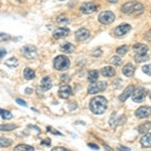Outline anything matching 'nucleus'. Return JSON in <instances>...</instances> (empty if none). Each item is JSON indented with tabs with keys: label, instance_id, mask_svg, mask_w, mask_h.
I'll list each match as a JSON object with an SVG mask.
<instances>
[{
	"label": "nucleus",
	"instance_id": "obj_1",
	"mask_svg": "<svg viewBox=\"0 0 151 151\" xmlns=\"http://www.w3.org/2000/svg\"><path fill=\"white\" fill-rule=\"evenodd\" d=\"M108 106V101L103 96H97L90 102V110L96 115H101L105 113Z\"/></svg>",
	"mask_w": 151,
	"mask_h": 151
},
{
	"label": "nucleus",
	"instance_id": "obj_2",
	"mask_svg": "<svg viewBox=\"0 0 151 151\" xmlns=\"http://www.w3.org/2000/svg\"><path fill=\"white\" fill-rule=\"evenodd\" d=\"M121 11L125 14H132V15H139V14L143 13L144 11V6L139 2L136 1H130L126 2L121 7Z\"/></svg>",
	"mask_w": 151,
	"mask_h": 151
},
{
	"label": "nucleus",
	"instance_id": "obj_3",
	"mask_svg": "<svg viewBox=\"0 0 151 151\" xmlns=\"http://www.w3.org/2000/svg\"><path fill=\"white\" fill-rule=\"evenodd\" d=\"M70 62L69 58L65 57V55H58L57 58L53 60V67L55 70H60V72H64L70 68Z\"/></svg>",
	"mask_w": 151,
	"mask_h": 151
},
{
	"label": "nucleus",
	"instance_id": "obj_4",
	"mask_svg": "<svg viewBox=\"0 0 151 151\" xmlns=\"http://www.w3.org/2000/svg\"><path fill=\"white\" fill-rule=\"evenodd\" d=\"M21 53L24 58H28V60H35L37 57L38 52H37V48H36L35 45H25L21 48Z\"/></svg>",
	"mask_w": 151,
	"mask_h": 151
},
{
	"label": "nucleus",
	"instance_id": "obj_5",
	"mask_svg": "<svg viewBox=\"0 0 151 151\" xmlns=\"http://www.w3.org/2000/svg\"><path fill=\"white\" fill-rule=\"evenodd\" d=\"M107 89V83L106 82H95L92 83L88 87V93L89 94H98L100 92H103Z\"/></svg>",
	"mask_w": 151,
	"mask_h": 151
},
{
	"label": "nucleus",
	"instance_id": "obj_6",
	"mask_svg": "<svg viewBox=\"0 0 151 151\" xmlns=\"http://www.w3.org/2000/svg\"><path fill=\"white\" fill-rule=\"evenodd\" d=\"M98 19L102 24L108 25V24H111L114 20H115V14H114L112 11H109V10L103 11L99 14Z\"/></svg>",
	"mask_w": 151,
	"mask_h": 151
},
{
	"label": "nucleus",
	"instance_id": "obj_7",
	"mask_svg": "<svg viewBox=\"0 0 151 151\" xmlns=\"http://www.w3.org/2000/svg\"><path fill=\"white\" fill-rule=\"evenodd\" d=\"M147 93H148V91L145 88H143V87L137 88V89L134 90V92H133V97H132L133 101L136 102V103H141L142 101H144L145 97L147 96Z\"/></svg>",
	"mask_w": 151,
	"mask_h": 151
},
{
	"label": "nucleus",
	"instance_id": "obj_8",
	"mask_svg": "<svg viewBox=\"0 0 151 151\" xmlns=\"http://www.w3.org/2000/svg\"><path fill=\"white\" fill-rule=\"evenodd\" d=\"M58 97L62 99H68L72 96L73 94V90L69 85H63L62 87L58 89Z\"/></svg>",
	"mask_w": 151,
	"mask_h": 151
},
{
	"label": "nucleus",
	"instance_id": "obj_9",
	"mask_svg": "<svg viewBox=\"0 0 151 151\" xmlns=\"http://www.w3.org/2000/svg\"><path fill=\"white\" fill-rule=\"evenodd\" d=\"M135 116L137 118H148L151 116V107L144 106V107H140L138 108L135 112Z\"/></svg>",
	"mask_w": 151,
	"mask_h": 151
},
{
	"label": "nucleus",
	"instance_id": "obj_10",
	"mask_svg": "<svg viewBox=\"0 0 151 151\" xmlns=\"http://www.w3.org/2000/svg\"><path fill=\"white\" fill-rule=\"evenodd\" d=\"M75 35H76V40H77L84 41V40H86L90 37V31L88 30L87 28L82 27V28L78 29V30L76 31Z\"/></svg>",
	"mask_w": 151,
	"mask_h": 151
},
{
	"label": "nucleus",
	"instance_id": "obj_11",
	"mask_svg": "<svg viewBox=\"0 0 151 151\" xmlns=\"http://www.w3.org/2000/svg\"><path fill=\"white\" fill-rule=\"evenodd\" d=\"M96 9H97V6L95 3H93V2H86V3H84L81 6L80 10L84 14H91V13H93L94 11H96Z\"/></svg>",
	"mask_w": 151,
	"mask_h": 151
},
{
	"label": "nucleus",
	"instance_id": "obj_12",
	"mask_svg": "<svg viewBox=\"0 0 151 151\" xmlns=\"http://www.w3.org/2000/svg\"><path fill=\"white\" fill-rule=\"evenodd\" d=\"M130 29H131L130 24L123 23V24H121V25L117 26V27L115 28V30H114V33H115L117 36H123V35H125L127 32H129Z\"/></svg>",
	"mask_w": 151,
	"mask_h": 151
},
{
	"label": "nucleus",
	"instance_id": "obj_13",
	"mask_svg": "<svg viewBox=\"0 0 151 151\" xmlns=\"http://www.w3.org/2000/svg\"><path fill=\"white\" fill-rule=\"evenodd\" d=\"M70 33V29L68 27H58L57 29H55L52 33V36L57 40H60V38H64L67 35H69Z\"/></svg>",
	"mask_w": 151,
	"mask_h": 151
},
{
	"label": "nucleus",
	"instance_id": "obj_14",
	"mask_svg": "<svg viewBox=\"0 0 151 151\" xmlns=\"http://www.w3.org/2000/svg\"><path fill=\"white\" fill-rule=\"evenodd\" d=\"M134 90H135V87L133 86V85H130V86H128L126 88L125 90H124V92L122 94L119 96V100H120L121 102H125L126 100H127L129 97L131 96V94L134 92Z\"/></svg>",
	"mask_w": 151,
	"mask_h": 151
},
{
	"label": "nucleus",
	"instance_id": "obj_15",
	"mask_svg": "<svg viewBox=\"0 0 151 151\" xmlns=\"http://www.w3.org/2000/svg\"><path fill=\"white\" fill-rule=\"evenodd\" d=\"M133 50L136 52V55H146L148 52V47L143 43H135L132 47Z\"/></svg>",
	"mask_w": 151,
	"mask_h": 151
},
{
	"label": "nucleus",
	"instance_id": "obj_16",
	"mask_svg": "<svg viewBox=\"0 0 151 151\" xmlns=\"http://www.w3.org/2000/svg\"><path fill=\"white\" fill-rule=\"evenodd\" d=\"M52 87V80H50V77L42 78V80H41V82H40V89L42 90V91L47 92Z\"/></svg>",
	"mask_w": 151,
	"mask_h": 151
},
{
	"label": "nucleus",
	"instance_id": "obj_17",
	"mask_svg": "<svg viewBox=\"0 0 151 151\" xmlns=\"http://www.w3.org/2000/svg\"><path fill=\"white\" fill-rule=\"evenodd\" d=\"M101 73H102V75L104 76V77H106V78H111V77H114L116 74V70L114 68H112L110 67V65H107V67H105L102 69L101 70Z\"/></svg>",
	"mask_w": 151,
	"mask_h": 151
},
{
	"label": "nucleus",
	"instance_id": "obj_18",
	"mask_svg": "<svg viewBox=\"0 0 151 151\" xmlns=\"http://www.w3.org/2000/svg\"><path fill=\"white\" fill-rule=\"evenodd\" d=\"M134 72H135V68H134V65L132 64H127L122 69V73L128 78L133 77Z\"/></svg>",
	"mask_w": 151,
	"mask_h": 151
},
{
	"label": "nucleus",
	"instance_id": "obj_19",
	"mask_svg": "<svg viewBox=\"0 0 151 151\" xmlns=\"http://www.w3.org/2000/svg\"><path fill=\"white\" fill-rule=\"evenodd\" d=\"M126 120V117L125 115H122L120 116V118H117L115 115L112 116V118L110 119V124H112L113 126H118V125H121L125 122Z\"/></svg>",
	"mask_w": 151,
	"mask_h": 151
},
{
	"label": "nucleus",
	"instance_id": "obj_20",
	"mask_svg": "<svg viewBox=\"0 0 151 151\" xmlns=\"http://www.w3.org/2000/svg\"><path fill=\"white\" fill-rule=\"evenodd\" d=\"M140 142L143 147L149 148L151 147V133H147L140 139Z\"/></svg>",
	"mask_w": 151,
	"mask_h": 151
},
{
	"label": "nucleus",
	"instance_id": "obj_21",
	"mask_svg": "<svg viewBox=\"0 0 151 151\" xmlns=\"http://www.w3.org/2000/svg\"><path fill=\"white\" fill-rule=\"evenodd\" d=\"M60 50L65 53H72V52H74V50H75V45L70 42H65L64 45H60Z\"/></svg>",
	"mask_w": 151,
	"mask_h": 151
},
{
	"label": "nucleus",
	"instance_id": "obj_22",
	"mask_svg": "<svg viewBox=\"0 0 151 151\" xmlns=\"http://www.w3.org/2000/svg\"><path fill=\"white\" fill-rule=\"evenodd\" d=\"M149 130H151V122H145L141 124L139 127H138V131H139L140 134H145Z\"/></svg>",
	"mask_w": 151,
	"mask_h": 151
},
{
	"label": "nucleus",
	"instance_id": "obj_23",
	"mask_svg": "<svg viewBox=\"0 0 151 151\" xmlns=\"http://www.w3.org/2000/svg\"><path fill=\"white\" fill-rule=\"evenodd\" d=\"M23 76L26 80H33L35 78V73L33 70L29 69V68H26L23 70Z\"/></svg>",
	"mask_w": 151,
	"mask_h": 151
},
{
	"label": "nucleus",
	"instance_id": "obj_24",
	"mask_svg": "<svg viewBox=\"0 0 151 151\" xmlns=\"http://www.w3.org/2000/svg\"><path fill=\"white\" fill-rule=\"evenodd\" d=\"M99 78V73L98 70H90L88 74V81L90 83H95Z\"/></svg>",
	"mask_w": 151,
	"mask_h": 151
},
{
	"label": "nucleus",
	"instance_id": "obj_25",
	"mask_svg": "<svg viewBox=\"0 0 151 151\" xmlns=\"http://www.w3.org/2000/svg\"><path fill=\"white\" fill-rule=\"evenodd\" d=\"M14 151H35V148L26 144H19L14 148Z\"/></svg>",
	"mask_w": 151,
	"mask_h": 151
},
{
	"label": "nucleus",
	"instance_id": "obj_26",
	"mask_svg": "<svg viewBox=\"0 0 151 151\" xmlns=\"http://www.w3.org/2000/svg\"><path fill=\"white\" fill-rule=\"evenodd\" d=\"M0 116L2 117V119L4 120H10L12 119V113L10 111H7V110H3V109L0 108Z\"/></svg>",
	"mask_w": 151,
	"mask_h": 151
},
{
	"label": "nucleus",
	"instance_id": "obj_27",
	"mask_svg": "<svg viewBox=\"0 0 151 151\" xmlns=\"http://www.w3.org/2000/svg\"><path fill=\"white\" fill-rule=\"evenodd\" d=\"M16 128H17V125H14V124H3V125H0V131H11Z\"/></svg>",
	"mask_w": 151,
	"mask_h": 151
},
{
	"label": "nucleus",
	"instance_id": "obj_28",
	"mask_svg": "<svg viewBox=\"0 0 151 151\" xmlns=\"http://www.w3.org/2000/svg\"><path fill=\"white\" fill-rule=\"evenodd\" d=\"M5 65L9 68H15L18 65V60H17V58H11L6 60Z\"/></svg>",
	"mask_w": 151,
	"mask_h": 151
},
{
	"label": "nucleus",
	"instance_id": "obj_29",
	"mask_svg": "<svg viewBox=\"0 0 151 151\" xmlns=\"http://www.w3.org/2000/svg\"><path fill=\"white\" fill-rule=\"evenodd\" d=\"M12 144V140L5 137H0V147H8Z\"/></svg>",
	"mask_w": 151,
	"mask_h": 151
},
{
	"label": "nucleus",
	"instance_id": "obj_30",
	"mask_svg": "<svg viewBox=\"0 0 151 151\" xmlns=\"http://www.w3.org/2000/svg\"><path fill=\"white\" fill-rule=\"evenodd\" d=\"M136 63H142V62H146V60H149V57L147 55H135V58H134Z\"/></svg>",
	"mask_w": 151,
	"mask_h": 151
},
{
	"label": "nucleus",
	"instance_id": "obj_31",
	"mask_svg": "<svg viewBox=\"0 0 151 151\" xmlns=\"http://www.w3.org/2000/svg\"><path fill=\"white\" fill-rule=\"evenodd\" d=\"M57 21L58 24H62V25H65V24L70 23V19L67 17L65 15H60L57 18Z\"/></svg>",
	"mask_w": 151,
	"mask_h": 151
},
{
	"label": "nucleus",
	"instance_id": "obj_32",
	"mask_svg": "<svg viewBox=\"0 0 151 151\" xmlns=\"http://www.w3.org/2000/svg\"><path fill=\"white\" fill-rule=\"evenodd\" d=\"M128 50H129L128 45H122V47H119L118 48H117L116 52L118 53V55H124L126 52H128Z\"/></svg>",
	"mask_w": 151,
	"mask_h": 151
},
{
	"label": "nucleus",
	"instance_id": "obj_33",
	"mask_svg": "<svg viewBox=\"0 0 151 151\" xmlns=\"http://www.w3.org/2000/svg\"><path fill=\"white\" fill-rule=\"evenodd\" d=\"M110 62L113 65H122V60H121L119 57H112Z\"/></svg>",
	"mask_w": 151,
	"mask_h": 151
},
{
	"label": "nucleus",
	"instance_id": "obj_34",
	"mask_svg": "<svg viewBox=\"0 0 151 151\" xmlns=\"http://www.w3.org/2000/svg\"><path fill=\"white\" fill-rule=\"evenodd\" d=\"M142 70H143V73H144V74L150 76V77H151V65H144V67L142 68Z\"/></svg>",
	"mask_w": 151,
	"mask_h": 151
},
{
	"label": "nucleus",
	"instance_id": "obj_35",
	"mask_svg": "<svg viewBox=\"0 0 151 151\" xmlns=\"http://www.w3.org/2000/svg\"><path fill=\"white\" fill-rule=\"evenodd\" d=\"M10 37L11 36L9 35H7V33H3V32L0 33V41H6V40H10Z\"/></svg>",
	"mask_w": 151,
	"mask_h": 151
},
{
	"label": "nucleus",
	"instance_id": "obj_36",
	"mask_svg": "<svg viewBox=\"0 0 151 151\" xmlns=\"http://www.w3.org/2000/svg\"><path fill=\"white\" fill-rule=\"evenodd\" d=\"M47 131H50V133H52V134H55V135H60V136H62V135H63L62 133H60L58 130L53 129L52 127H50V126H48V127H47Z\"/></svg>",
	"mask_w": 151,
	"mask_h": 151
},
{
	"label": "nucleus",
	"instance_id": "obj_37",
	"mask_svg": "<svg viewBox=\"0 0 151 151\" xmlns=\"http://www.w3.org/2000/svg\"><path fill=\"white\" fill-rule=\"evenodd\" d=\"M52 151H70V150L65 147H55V148H52Z\"/></svg>",
	"mask_w": 151,
	"mask_h": 151
},
{
	"label": "nucleus",
	"instance_id": "obj_38",
	"mask_svg": "<svg viewBox=\"0 0 151 151\" xmlns=\"http://www.w3.org/2000/svg\"><path fill=\"white\" fill-rule=\"evenodd\" d=\"M50 144H52V141H50V138H47V139H45V140L41 141V145H47V146H50Z\"/></svg>",
	"mask_w": 151,
	"mask_h": 151
},
{
	"label": "nucleus",
	"instance_id": "obj_39",
	"mask_svg": "<svg viewBox=\"0 0 151 151\" xmlns=\"http://www.w3.org/2000/svg\"><path fill=\"white\" fill-rule=\"evenodd\" d=\"M16 103L17 104H19V105H21V106H27V104H26V102L25 101H23L22 99H19V98H17L16 99Z\"/></svg>",
	"mask_w": 151,
	"mask_h": 151
},
{
	"label": "nucleus",
	"instance_id": "obj_40",
	"mask_svg": "<svg viewBox=\"0 0 151 151\" xmlns=\"http://www.w3.org/2000/svg\"><path fill=\"white\" fill-rule=\"evenodd\" d=\"M101 55H102V52H101V50H100V48H97V50H94V52H93V57H96V58L100 57Z\"/></svg>",
	"mask_w": 151,
	"mask_h": 151
},
{
	"label": "nucleus",
	"instance_id": "obj_41",
	"mask_svg": "<svg viewBox=\"0 0 151 151\" xmlns=\"http://www.w3.org/2000/svg\"><path fill=\"white\" fill-rule=\"evenodd\" d=\"M145 40H148V41H151V29H149V30L147 31V32L145 33Z\"/></svg>",
	"mask_w": 151,
	"mask_h": 151
},
{
	"label": "nucleus",
	"instance_id": "obj_42",
	"mask_svg": "<svg viewBox=\"0 0 151 151\" xmlns=\"http://www.w3.org/2000/svg\"><path fill=\"white\" fill-rule=\"evenodd\" d=\"M6 53H7V52H6L5 50H4V48H1V50H0V60H1L4 57H5Z\"/></svg>",
	"mask_w": 151,
	"mask_h": 151
},
{
	"label": "nucleus",
	"instance_id": "obj_43",
	"mask_svg": "<svg viewBox=\"0 0 151 151\" xmlns=\"http://www.w3.org/2000/svg\"><path fill=\"white\" fill-rule=\"evenodd\" d=\"M60 80H62L63 82H68L70 80L69 75H63L62 77H60Z\"/></svg>",
	"mask_w": 151,
	"mask_h": 151
},
{
	"label": "nucleus",
	"instance_id": "obj_44",
	"mask_svg": "<svg viewBox=\"0 0 151 151\" xmlns=\"http://www.w3.org/2000/svg\"><path fill=\"white\" fill-rule=\"evenodd\" d=\"M118 149L120 151H130V148H127L125 147V146H122V145H119Z\"/></svg>",
	"mask_w": 151,
	"mask_h": 151
},
{
	"label": "nucleus",
	"instance_id": "obj_45",
	"mask_svg": "<svg viewBox=\"0 0 151 151\" xmlns=\"http://www.w3.org/2000/svg\"><path fill=\"white\" fill-rule=\"evenodd\" d=\"M88 145H89V147H92V149H96V150L99 149V146L96 144H93V143H89Z\"/></svg>",
	"mask_w": 151,
	"mask_h": 151
},
{
	"label": "nucleus",
	"instance_id": "obj_46",
	"mask_svg": "<svg viewBox=\"0 0 151 151\" xmlns=\"http://www.w3.org/2000/svg\"><path fill=\"white\" fill-rule=\"evenodd\" d=\"M32 92H33V90L31 89V88H26V89H25V94H27V95L31 94Z\"/></svg>",
	"mask_w": 151,
	"mask_h": 151
},
{
	"label": "nucleus",
	"instance_id": "obj_47",
	"mask_svg": "<svg viewBox=\"0 0 151 151\" xmlns=\"http://www.w3.org/2000/svg\"><path fill=\"white\" fill-rule=\"evenodd\" d=\"M104 147L106 148V150H107V151H113L112 149L110 150V148H109V146H108V145H106V144H104Z\"/></svg>",
	"mask_w": 151,
	"mask_h": 151
},
{
	"label": "nucleus",
	"instance_id": "obj_48",
	"mask_svg": "<svg viewBox=\"0 0 151 151\" xmlns=\"http://www.w3.org/2000/svg\"><path fill=\"white\" fill-rule=\"evenodd\" d=\"M110 3H117V2L119 1V0H108Z\"/></svg>",
	"mask_w": 151,
	"mask_h": 151
},
{
	"label": "nucleus",
	"instance_id": "obj_49",
	"mask_svg": "<svg viewBox=\"0 0 151 151\" xmlns=\"http://www.w3.org/2000/svg\"><path fill=\"white\" fill-rule=\"evenodd\" d=\"M150 100H151V92H150Z\"/></svg>",
	"mask_w": 151,
	"mask_h": 151
},
{
	"label": "nucleus",
	"instance_id": "obj_50",
	"mask_svg": "<svg viewBox=\"0 0 151 151\" xmlns=\"http://www.w3.org/2000/svg\"><path fill=\"white\" fill-rule=\"evenodd\" d=\"M18 1H22V0H18Z\"/></svg>",
	"mask_w": 151,
	"mask_h": 151
},
{
	"label": "nucleus",
	"instance_id": "obj_51",
	"mask_svg": "<svg viewBox=\"0 0 151 151\" xmlns=\"http://www.w3.org/2000/svg\"><path fill=\"white\" fill-rule=\"evenodd\" d=\"M60 1H64V0H60Z\"/></svg>",
	"mask_w": 151,
	"mask_h": 151
}]
</instances>
